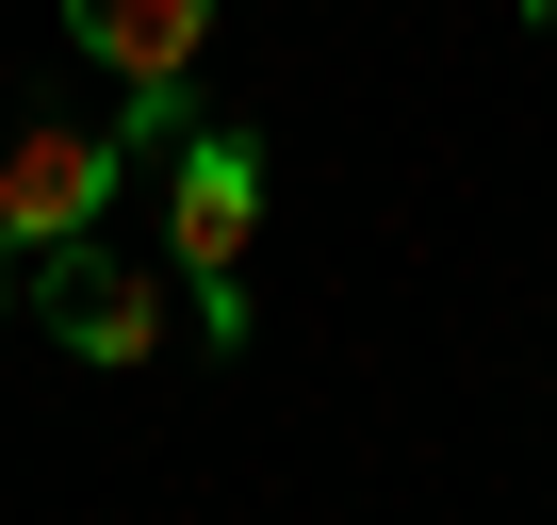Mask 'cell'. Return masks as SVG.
Wrapping results in <instances>:
<instances>
[{"label":"cell","instance_id":"obj_1","mask_svg":"<svg viewBox=\"0 0 557 525\" xmlns=\"http://www.w3.org/2000/svg\"><path fill=\"white\" fill-rule=\"evenodd\" d=\"M246 230H262V148L197 115L164 148V262L197 296V345H246Z\"/></svg>","mask_w":557,"mask_h":525},{"label":"cell","instance_id":"obj_2","mask_svg":"<svg viewBox=\"0 0 557 525\" xmlns=\"http://www.w3.org/2000/svg\"><path fill=\"white\" fill-rule=\"evenodd\" d=\"M66 34L132 83V148H181L197 132V50H213V0H66Z\"/></svg>","mask_w":557,"mask_h":525},{"label":"cell","instance_id":"obj_3","mask_svg":"<svg viewBox=\"0 0 557 525\" xmlns=\"http://www.w3.org/2000/svg\"><path fill=\"white\" fill-rule=\"evenodd\" d=\"M115 164H132V132H83V115H17V148H0V246H17V262H50L66 230H99Z\"/></svg>","mask_w":557,"mask_h":525},{"label":"cell","instance_id":"obj_4","mask_svg":"<svg viewBox=\"0 0 557 525\" xmlns=\"http://www.w3.org/2000/svg\"><path fill=\"white\" fill-rule=\"evenodd\" d=\"M34 313H50V345H83V362H148L164 345V280L132 246H99V230H66L50 262H34Z\"/></svg>","mask_w":557,"mask_h":525},{"label":"cell","instance_id":"obj_5","mask_svg":"<svg viewBox=\"0 0 557 525\" xmlns=\"http://www.w3.org/2000/svg\"><path fill=\"white\" fill-rule=\"evenodd\" d=\"M524 17H541V34H557V0H524Z\"/></svg>","mask_w":557,"mask_h":525}]
</instances>
